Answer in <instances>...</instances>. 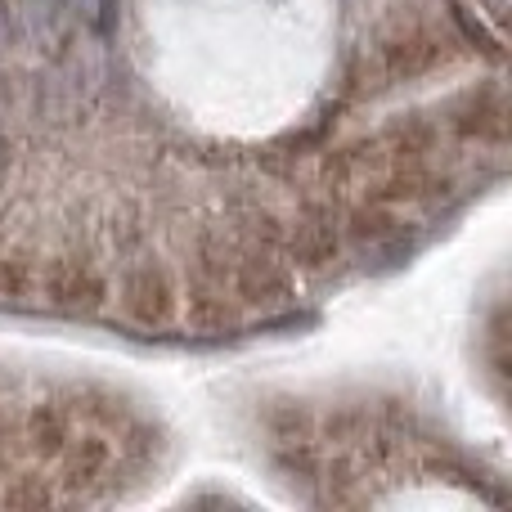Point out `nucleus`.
I'll list each match as a JSON object with an SVG mask.
<instances>
[{
  "instance_id": "obj_1",
  "label": "nucleus",
  "mask_w": 512,
  "mask_h": 512,
  "mask_svg": "<svg viewBox=\"0 0 512 512\" xmlns=\"http://www.w3.org/2000/svg\"><path fill=\"white\" fill-rule=\"evenodd\" d=\"M41 288L45 301H54L59 310H95L108 297L104 274L90 261H50L41 274Z\"/></svg>"
},
{
  "instance_id": "obj_2",
  "label": "nucleus",
  "mask_w": 512,
  "mask_h": 512,
  "mask_svg": "<svg viewBox=\"0 0 512 512\" xmlns=\"http://www.w3.org/2000/svg\"><path fill=\"white\" fill-rule=\"evenodd\" d=\"M122 310L144 328H162L176 315V292L158 265H135L122 279Z\"/></svg>"
},
{
  "instance_id": "obj_3",
  "label": "nucleus",
  "mask_w": 512,
  "mask_h": 512,
  "mask_svg": "<svg viewBox=\"0 0 512 512\" xmlns=\"http://www.w3.org/2000/svg\"><path fill=\"white\" fill-rule=\"evenodd\" d=\"M436 63H445V41L436 32H423V27H414V32H405V36H391V41L382 45V72H387L391 81L423 77Z\"/></svg>"
},
{
  "instance_id": "obj_4",
  "label": "nucleus",
  "mask_w": 512,
  "mask_h": 512,
  "mask_svg": "<svg viewBox=\"0 0 512 512\" xmlns=\"http://www.w3.org/2000/svg\"><path fill=\"white\" fill-rule=\"evenodd\" d=\"M454 131L477 144H504L508 140V99L499 95V90L472 95L468 104L454 113Z\"/></svg>"
},
{
  "instance_id": "obj_5",
  "label": "nucleus",
  "mask_w": 512,
  "mask_h": 512,
  "mask_svg": "<svg viewBox=\"0 0 512 512\" xmlns=\"http://www.w3.org/2000/svg\"><path fill=\"white\" fill-rule=\"evenodd\" d=\"M59 472L68 486H95V481H104L108 472H113V445L104 441V436H68V445L59 450Z\"/></svg>"
},
{
  "instance_id": "obj_6",
  "label": "nucleus",
  "mask_w": 512,
  "mask_h": 512,
  "mask_svg": "<svg viewBox=\"0 0 512 512\" xmlns=\"http://www.w3.org/2000/svg\"><path fill=\"white\" fill-rule=\"evenodd\" d=\"M337 256H342V234H337L333 216L310 212L306 221L297 225V234H292V261H297L301 270H324Z\"/></svg>"
},
{
  "instance_id": "obj_7",
  "label": "nucleus",
  "mask_w": 512,
  "mask_h": 512,
  "mask_svg": "<svg viewBox=\"0 0 512 512\" xmlns=\"http://www.w3.org/2000/svg\"><path fill=\"white\" fill-rule=\"evenodd\" d=\"M68 436H72V423H68V414H63L59 405H32L27 409V418H23V441H27V450L36 454V459H45V463H54L59 459V450L68 445Z\"/></svg>"
},
{
  "instance_id": "obj_8",
  "label": "nucleus",
  "mask_w": 512,
  "mask_h": 512,
  "mask_svg": "<svg viewBox=\"0 0 512 512\" xmlns=\"http://www.w3.org/2000/svg\"><path fill=\"white\" fill-rule=\"evenodd\" d=\"M189 324L194 328H230L234 324V292L203 270H198L194 288H189Z\"/></svg>"
},
{
  "instance_id": "obj_9",
  "label": "nucleus",
  "mask_w": 512,
  "mask_h": 512,
  "mask_svg": "<svg viewBox=\"0 0 512 512\" xmlns=\"http://www.w3.org/2000/svg\"><path fill=\"white\" fill-rule=\"evenodd\" d=\"M261 427L270 441H306L310 436V414L297 400H270L261 409Z\"/></svg>"
},
{
  "instance_id": "obj_10",
  "label": "nucleus",
  "mask_w": 512,
  "mask_h": 512,
  "mask_svg": "<svg viewBox=\"0 0 512 512\" xmlns=\"http://www.w3.org/2000/svg\"><path fill=\"white\" fill-rule=\"evenodd\" d=\"M27 261H0V297H18V292H27Z\"/></svg>"
},
{
  "instance_id": "obj_11",
  "label": "nucleus",
  "mask_w": 512,
  "mask_h": 512,
  "mask_svg": "<svg viewBox=\"0 0 512 512\" xmlns=\"http://www.w3.org/2000/svg\"><path fill=\"white\" fill-rule=\"evenodd\" d=\"M5 504H23V508H45V504H50V490H45L41 481H32V477H27L23 486H14V490H9V495H5Z\"/></svg>"
}]
</instances>
